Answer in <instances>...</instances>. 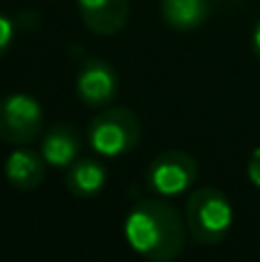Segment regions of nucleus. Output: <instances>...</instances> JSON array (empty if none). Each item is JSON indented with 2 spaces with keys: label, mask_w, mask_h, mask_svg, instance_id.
Here are the masks:
<instances>
[{
  "label": "nucleus",
  "mask_w": 260,
  "mask_h": 262,
  "mask_svg": "<svg viewBox=\"0 0 260 262\" xmlns=\"http://www.w3.org/2000/svg\"><path fill=\"white\" fill-rule=\"evenodd\" d=\"M124 237L141 258L170 262L182 253L187 230L173 205L157 198H143L134 205L124 221Z\"/></svg>",
  "instance_id": "1"
},
{
  "label": "nucleus",
  "mask_w": 260,
  "mask_h": 262,
  "mask_svg": "<svg viewBox=\"0 0 260 262\" xmlns=\"http://www.w3.org/2000/svg\"><path fill=\"white\" fill-rule=\"evenodd\" d=\"M233 228V207L228 195L214 186L193 191L187 200V230L196 244H219Z\"/></svg>",
  "instance_id": "2"
},
{
  "label": "nucleus",
  "mask_w": 260,
  "mask_h": 262,
  "mask_svg": "<svg viewBox=\"0 0 260 262\" xmlns=\"http://www.w3.org/2000/svg\"><path fill=\"white\" fill-rule=\"evenodd\" d=\"M141 120L124 106H109L88 127V140L95 154L120 159L141 143Z\"/></svg>",
  "instance_id": "3"
},
{
  "label": "nucleus",
  "mask_w": 260,
  "mask_h": 262,
  "mask_svg": "<svg viewBox=\"0 0 260 262\" xmlns=\"http://www.w3.org/2000/svg\"><path fill=\"white\" fill-rule=\"evenodd\" d=\"M44 113L39 101L26 92H12L0 97V140L12 145H26L39 136Z\"/></svg>",
  "instance_id": "4"
},
{
  "label": "nucleus",
  "mask_w": 260,
  "mask_h": 262,
  "mask_svg": "<svg viewBox=\"0 0 260 262\" xmlns=\"http://www.w3.org/2000/svg\"><path fill=\"white\" fill-rule=\"evenodd\" d=\"M198 177V163L189 152L182 149H166L157 154L147 168V186L155 193L173 198L191 189Z\"/></svg>",
  "instance_id": "5"
},
{
  "label": "nucleus",
  "mask_w": 260,
  "mask_h": 262,
  "mask_svg": "<svg viewBox=\"0 0 260 262\" xmlns=\"http://www.w3.org/2000/svg\"><path fill=\"white\" fill-rule=\"evenodd\" d=\"M76 95L88 108H109L118 97V74L106 60L88 58L76 76Z\"/></svg>",
  "instance_id": "6"
},
{
  "label": "nucleus",
  "mask_w": 260,
  "mask_h": 262,
  "mask_svg": "<svg viewBox=\"0 0 260 262\" xmlns=\"http://www.w3.org/2000/svg\"><path fill=\"white\" fill-rule=\"evenodd\" d=\"M85 28L95 35L109 37L120 32L129 18V0H76Z\"/></svg>",
  "instance_id": "7"
},
{
  "label": "nucleus",
  "mask_w": 260,
  "mask_h": 262,
  "mask_svg": "<svg viewBox=\"0 0 260 262\" xmlns=\"http://www.w3.org/2000/svg\"><path fill=\"white\" fill-rule=\"evenodd\" d=\"M46 161L41 152L28 147H18L5 161V177L18 191H32L44 182Z\"/></svg>",
  "instance_id": "8"
},
{
  "label": "nucleus",
  "mask_w": 260,
  "mask_h": 262,
  "mask_svg": "<svg viewBox=\"0 0 260 262\" xmlns=\"http://www.w3.org/2000/svg\"><path fill=\"white\" fill-rule=\"evenodd\" d=\"M109 172L106 166L95 157H83L76 159L72 166L67 168L64 175V184H67L69 193L76 198H95L104 191Z\"/></svg>",
  "instance_id": "9"
},
{
  "label": "nucleus",
  "mask_w": 260,
  "mask_h": 262,
  "mask_svg": "<svg viewBox=\"0 0 260 262\" xmlns=\"http://www.w3.org/2000/svg\"><path fill=\"white\" fill-rule=\"evenodd\" d=\"M78 152H81V138L69 124H53L41 138V157L49 166L69 168L78 159Z\"/></svg>",
  "instance_id": "10"
},
{
  "label": "nucleus",
  "mask_w": 260,
  "mask_h": 262,
  "mask_svg": "<svg viewBox=\"0 0 260 262\" xmlns=\"http://www.w3.org/2000/svg\"><path fill=\"white\" fill-rule=\"evenodd\" d=\"M212 0H161V16L173 30H196L210 18Z\"/></svg>",
  "instance_id": "11"
},
{
  "label": "nucleus",
  "mask_w": 260,
  "mask_h": 262,
  "mask_svg": "<svg viewBox=\"0 0 260 262\" xmlns=\"http://www.w3.org/2000/svg\"><path fill=\"white\" fill-rule=\"evenodd\" d=\"M12 41H14V23L5 14H0V58L9 51Z\"/></svg>",
  "instance_id": "12"
},
{
  "label": "nucleus",
  "mask_w": 260,
  "mask_h": 262,
  "mask_svg": "<svg viewBox=\"0 0 260 262\" xmlns=\"http://www.w3.org/2000/svg\"><path fill=\"white\" fill-rule=\"evenodd\" d=\"M249 177H251V182L260 189V147L253 149L251 159H249Z\"/></svg>",
  "instance_id": "13"
},
{
  "label": "nucleus",
  "mask_w": 260,
  "mask_h": 262,
  "mask_svg": "<svg viewBox=\"0 0 260 262\" xmlns=\"http://www.w3.org/2000/svg\"><path fill=\"white\" fill-rule=\"evenodd\" d=\"M251 51H253V55L260 60V18H258V23L253 26V35H251Z\"/></svg>",
  "instance_id": "14"
}]
</instances>
